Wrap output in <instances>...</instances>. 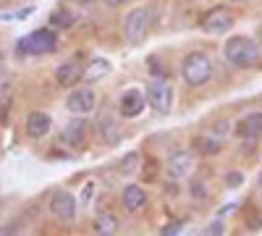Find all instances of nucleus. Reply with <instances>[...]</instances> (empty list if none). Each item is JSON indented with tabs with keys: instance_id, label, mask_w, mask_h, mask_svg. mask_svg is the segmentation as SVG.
Wrapping results in <instances>:
<instances>
[{
	"instance_id": "obj_31",
	"label": "nucleus",
	"mask_w": 262,
	"mask_h": 236,
	"mask_svg": "<svg viewBox=\"0 0 262 236\" xmlns=\"http://www.w3.org/2000/svg\"><path fill=\"white\" fill-rule=\"evenodd\" d=\"M3 63H6V55H3V50H0V71H3Z\"/></svg>"
},
{
	"instance_id": "obj_7",
	"label": "nucleus",
	"mask_w": 262,
	"mask_h": 236,
	"mask_svg": "<svg viewBox=\"0 0 262 236\" xmlns=\"http://www.w3.org/2000/svg\"><path fill=\"white\" fill-rule=\"evenodd\" d=\"M95 105H97V97L92 90H74L69 95V100H66V108H69L74 116H86V113H92L95 111Z\"/></svg>"
},
{
	"instance_id": "obj_33",
	"label": "nucleus",
	"mask_w": 262,
	"mask_h": 236,
	"mask_svg": "<svg viewBox=\"0 0 262 236\" xmlns=\"http://www.w3.org/2000/svg\"><path fill=\"white\" fill-rule=\"evenodd\" d=\"M233 3H247V0H233Z\"/></svg>"
},
{
	"instance_id": "obj_15",
	"label": "nucleus",
	"mask_w": 262,
	"mask_h": 236,
	"mask_svg": "<svg viewBox=\"0 0 262 236\" xmlns=\"http://www.w3.org/2000/svg\"><path fill=\"white\" fill-rule=\"evenodd\" d=\"M144 205H147V191L142 186H137V184H128L123 189V207L128 212H139Z\"/></svg>"
},
{
	"instance_id": "obj_6",
	"label": "nucleus",
	"mask_w": 262,
	"mask_h": 236,
	"mask_svg": "<svg viewBox=\"0 0 262 236\" xmlns=\"http://www.w3.org/2000/svg\"><path fill=\"white\" fill-rule=\"evenodd\" d=\"M202 32H207V34H226L231 27H233V13L226 8V6H217V8H212L210 13H205L202 16Z\"/></svg>"
},
{
	"instance_id": "obj_32",
	"label": "nucleus",
	"mask_w": 262,
	"mask_h": 236,
	"mask_svg": "<svg viewBox=\"0 0 262 236\" xmlns=\"http://www.w3.org/2000/svg\"><path fill=\"white\" fill-rule=\"evenodd\" d=\"M257 42L262 45V24H259V32H257Z\"/></svg>"
},
{
	"instance_id": "obj_16",
	"label": "nucleus",
	"mask_w": 262,
	"mask_h": 236,
	"mask_svg": "<svg viewBox=\"0 0 262 236\" xmlns=\"http://www.w3.org/2000/svg\"><path fill=\"white\" fill-rule=\"evenodd\" d=\"M81 69H79V63L76 60H66V63H60V66L55 69V79H58V84H63V87H71V84H76L79 79H81Z\"/></svg>"
},
{
	"instance_id": "obj_30",
	"label": "nucleus",
	"mask_w": 262,
	"mask_h": 236,
	"mask_svg": "<svg viewBox=\"0 0 262 236\" xmlns=\"http://www.w3.org/2000/svg\"><path fill=\"white\" fill-rule=\"evenodd\" d=\"M105 3H107V6H113V8H116V6H121V3H126V0H105Z\"/></svg>"
},
{
	"instance_id": "obj_28",
	"label": "nucleus",
	"mask_w": 262,
	"mask_h": 236,
	"mask_svg": "<svg viewBox=\"0 0 262 236\" xmlns=\"http://www.w3.org/2000/svg\"><path fill=\"white\" fill-rule=\"evenodd\" d=\"M92 189H95L92 184H86V191H81V202H84V205L90 202V197H92Z\"/></svg>"
},
{
	"instance_id": "obj_29",
	"label": "nucleus",
	"mask_w": 262,
	"mask_h": 236,
	"mask_svg": "<svg viewBox=\"0 0 262 236\" xmlns=\"http://www.w3.org/2000/svg\"><path fill=\"white\" fill-rule=\"evenodd\" d=\"M0 74H3V71H0ZM3 90H8V76H0V92H3Z\"/></svg>"
},
{
	"instance_id": "obj_10",
	"label": "nucleus",
	"mask_w": 262,
	"mask_h": 236,
	"mask_svg": "<svg viewBox=\"0 0 262 236\" xmlns=\"http://www.w3.org/2000/svg\"><path fill=\"white\" fill-rule=\"evenodd\" d=\"M60 142L69 144V147H76V149L84 147V142H86V121H84V116L66 123L63 134H60Z\"/></svg>"
},
{
	"instance_id": "obj_14",
	"label": "nucleus",
	"mask_w": 262,
	"mask_h": 236,
	"mask_svg": "<svg viewBox=\"0 0 262 236\" xmlns=\"http://www.w3.org/2000/svg\"><path fill=\"white\" fill-rule=\"evenodd\" d=\"M144 111V97L139 90H126L121 95V113L126 118H137L139 113Z\"/></svg>"
},
{
	"instance_id": "obj_25",
	"label": "nucleus",
	"mask_w": 262,
	"mask_h": 236,
	"mask_svg": "<svg viewBox=\"0 0 262 236\" xmlns=\"http://www.w3.org/2000/svg\"><path fill=\"white\" fill-rule=\"evenodd\" d=\"M181 226L184 223H168V226H163V236H176V233H181Z\"/></svg>"
},
{
	"instance_id": "obj_11",
	"label": "nucleus",
	"mask_w": 262,
	"mask_h": 236,
	"mask_svg": "<svg viewBox=\"0 0 262 236\" xmlns=\"http://www.w3.org/2000/svg\"><path fill=\"white\" fill-rule=\"evenodd\" d=\"M50 126H53V118L50 113L45 111H32L27 116V134L32 139H42V137H48L50 134Z\"/></svg>"
},
{
	"instance_id": "obj_21",
	"label": "nucleus",
	"mask_w": 262,
	"mask_h": 236,
	"mask_svg": "<svg viewBox=\"0 0 262 236\" xmlns=\"http://www.w3.org/2000/svg\"><path fill=\"white\" fill-rule=\"evenodd\" d=\"M34 13V8H16V11H0V21H24Z\"/></svg>"
},
{
	"instance_id": "obj_26",
	"label": "nucleus",
	"mask_w": 262,
	"mask_h": 236,
	"mask_svg": "<svg viewBox=\"0 0 262 236\" xmlns=\"http://www.w3.org/2000/svg\"><path fill=\"white\" fill-rule=\"evenodd\" d=\"M236 207H238V205H236V202H231V205H223V207H221V210H217V216H221V218H223V216H228V212H233V210H236Z\"/></svg>"
},
{
	"instance_id": "obj_5",
	"label": "nucleus",
	"mask_w": 262,
	"mask_h": 236,
	"mask_svg": "<svg viewBox=\"0 0 262 236\" xmlns=\"http://www.w3.org/2000/svg\"><path fill=\"white\" fill-rule=\"evenodd\" d=\"M147 102H149L160 116L170 113V108H173V90H170L168 79H152V81L147 84Z\"/></svg>"
},
{
	"instance_id": "obj_19",
	"label": "nucleus",
	"mask_w": 262,
	"mask_h": 236,
	"mask_svg": "<svg viewBox=\"0 0 262 236\" xmlns=\"http://www.w3.org/2000/svg\"><path fill=\"white\" fill-rule=\"evenodd\" d=\"M139 165H142V155L137 153V149H131V153L121 160V174L123 176H134L139 170Z\"/></svg>"
},
{
	"instance_id": "obj_1",
	"label": "nucleus",
	"mask_w": 262,
	"mask_h": 236,
	"mask_svg": "<svg viewBox=\"0 0 262 236\" xmlns=\"http://www.w3.org/2000/svg\"><path fill=\"white\" fill-rule=\"evenodd\" d=\"M223 58L236 69H252L259 63L262 53H259V45L254 39H249L244 34H236L223 45Z\"/></svg>"
},
{
	"instance_id": "obj_8",
	"label": "nucleus",
	"mask_w": 262,
	"mask_h": 236,
	"mask_svg": "<svg viewBox=\"0 0 262 236\" xmlns=\"http://www.w3.org/2000/svg\"><path fill=\"white\" fill-rule=\"evenodd\" d=\"M165 170H168V176H173V179H186L191 170H194V153H189V149L173 153V155L168 158Z\"/></svg>"
},
{
	"instance_id": "obj_22",
	"label": "nucleus",
	"mask_w": 262,
	"mask_h": 236,
	"mask_svg": "<svg viewBox=\"0 0 262 236\" xmlns=\"http://www.w3.org/2000/svg\"><path fill=\"white\" fill-rule=\"evenodd\" d=\"M50 24L58 27V29H69V27L74 24V16H71L69 11H55V13L50 16Z\"/></svg>"
},
{
	"instance_id": "obj_12",
	"label": "nucleus",
	"mask_w": 262,
	"mask_h": 236,
	"mask_svg": "<svg viewBox=\"0 0 262 236\" xmlns=\"http://www.w3.org/2000/svg\"><path fill=\"white\" fill-rule=\"evenodd\" d=\"M236 134L242 137V139H257V137H262V113H247L242 121L236 123Z\"/></svg>"
},
{
	"instance_id": "obj_18",
	"label": "nucleus",
	"mask_w": 262,
	"mask_h": 236,
	"mask_svg": "<svg viewBox=\"0 0 262 236\" xmlns=\"http://www.w3.org/2000/svg\"><path fill=\"white\" fill-rule=\"evenodd\" d=\"M194 147L200 149L202 155H217L221 153V142L215 137H194Z\"/></svg>"
},
{
	"instance_id": "obj_9",
	"label": "nucleus",
	"mask_w": 262,
	"mask_h": 236,
	"mask_svg": "<svg viewBox=\"0 0 262 236\" xmlns=\"http://www.w3.org/2000/svg\"><path fill=\"white\" fill-rule=\"evenodd\" d=\"M50 210H53V216L60 218V221H74L76 216V200L71 191H55L53 200H50Z\"/></svg>"
},
{
	"instance_id": "obj_24",
	"label": "nucleus",
	"mask_w": 262,
	"mask_h": 236,
	"mask_svg": "<svg viewBox=\"0 0 262 236\" xmlns=\"http://www.w3.org/2000/svg\"><path fill=\"white\" fill-rule=\"evenodd\" d=\"M242 181H244V176L238 174V170H231V174H226V184H228V186H242Z\"/></svg>"
},
{
	"instance_id": "obj_20",
	"label": "nucleus",
	"mask_w": 262,
	"mask_h": 236,
	"mask_svg": "<svg viewBox=\"0 0 262 236\" xmlns=\"http://www.w3.org/2000/svg\"><path fill=\"white\" fill-rule=\"evenodd\" d=\"M100 132H102V137L107 139V142H111V144H116L118 142V126H116V121L111 118V116H102L100 118Z\"/></svg>"
},
{
	"instance_id": "obj_13",
	"label": "nucleus",
	"mask_w": 262,
	"mask_h": 236,
	"mask_svg": "<svg viewBox=\"0 0 262 236\" xmlns=\"http://www.w3.org/2000/svg\"><path fill=\"white\" fill-rule=\"evenodd\" d=\"M111 69H113V63L107 58H92L90 63H86L81 79H84V84H95V81H100V79H105L107 74H111Z\"/></svg>"
},
{
	"instance_id": "obj_3",
	"label": "nucleus",
	"mask_w": 262,
	"mask_h": 236,
	"mask_svg": "<svg viewBox=\"0 0 262 236\" xmlns=\"http://www.w3.org/2000/svg\"><path fill=\"white\" fill-rule=\"evenodd\" d=\"M58 48V37L53 29H34L32 34H27L24 39L16 42V55H48Z\"/></svg>"
},
{
	"instance_id": "obj_2",
	"label": "nucleus",
	"mask_w": 262,
	"mask_h": 236,
	"mask_svg": "<svg viewBox=\"0 0 262 236\" xmlns=\"http://www.w3.org/2000/svg\"><path fill=\"white\" fill-rule=\"evenodd\" d=\"M181 76L189 87H202V84H207L210 76H212V58L202 50L189 53L181 63Z\"/></svg>"
},
{
	"instance_id": "obj_17",
	"label": "nucleus",
	"mask_w": 262,
	"mask_h": 236,
	"mask_svg": "<svg viewBox=\"0 0 262 236\" xmlns=\"http://www.w3.org/2000/svg\"><path fill=\"white\" fill-rule=\"evenodd\" d=\"M92 231H95V233H100V236H113V233L118 231V221H116L113 216H107V212H102V216H97V218H95Z\"/></svg>"
},
{
	"instance_id": "obj_27",
	"label": "nucleus",
	"mask_w": 262,
	"mask_h": 236,
	"mask_svg": "<svg viewBox=\"0 0 262 236\" xmlns=\"http://www.w3.org/2000/svg\"><path fill=\"white\" fill-rule=\"evenodd\" d=\"M207 233H212V236H221V233H226V231H223V226H221V223H212V226H207Z\"/></svg>"
},
{
	"instance_id": "obj_4",
	"label": "nucleus",
	"mask_w": 262,
	"mask_h": 236,
	"mask_svg": "<svg viewBox=\"0 0 262 236\" xmlns=\"http://www.w3.org/2000/svg\"><path fill=\"white\" fill-rule=\"evenodd\" d=\"M149 32V13L147 8H131L123 18V34L131 45H142Z\"/></svg>"
},
{
	"instance_id": "obj_23",
	"label": "nucleus",
	"mask_w": 262,
	"mask_h": 236,
	"mask_svg": "<svg viewBox=\"0 0 262 236\" xmlns=\"http://www.w3.org/2000/svg\"><path fill=\"white\" fill-rule=\"evenodd\" d=\"M189 186H191V195H194L196 200H205V197H207V186H205V181L194 179V181H191Z\"/></svg>"
}]
</instances>
